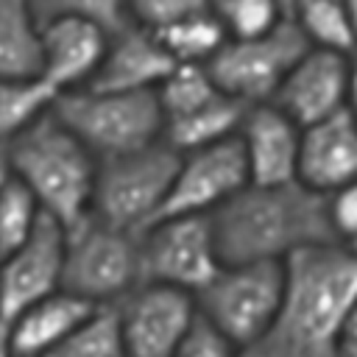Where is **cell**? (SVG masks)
<instances>
[{"label":"cell","mask_w":357,"mask_h":357,"mask_svg":"<svg viewBox=\"0 0 357 357\" xmlns=\"http://www.w3.org/2000/svg\"><path fill=\"white\" fill-rule=\"evenodd\" d=\"M0 151H3V148H0Z\"/></svg>","instance_id":"8d00e7d4"},{"label":"cell","mask_w":357,"mask_h":357,"mask_svg":"<svg viewBox=\"0 0 357 357\" xmlns=\"http://www.w3.org/2000/svg\"><path fill=\"white\" fill-rule=\"evenodd\" d=\"M296 181L324 198L357 181V123L346 109L301 128Z\"/></svg>","instance_id":"9a60e30c"},{"label":"cell","mask_w":357,"mask_h":357,"mask_svg":"<svg viewBox=\"0 0 357 357\" xmlns=\"http://www.w3.org/2000/svg\"><path fill=\"white\" fill-rule=\"evenodd\" d=\"M335 357H357V310L349 315L343 324L337 343H335Z\"/></svg>","instance_id":"1f68e13d"},{"label":"cell","mask_w":357,"mask_h":357,"mask_svg":"<svg viewBox=\"0 0 357 357\" xmlns=\"http://www.w3.org/2000/svg\"><path fill=\"white\" fill-rule=\"evenodd\" d=\"M346 84L349 53L307 47V53L284 75L271 103L298 128H307L346 109Z\"/></svg>","instance_id":"4fadbf2b"},{"label":"cell","mask_w":357,"mask_h":357,"mask_svg":"<svg viewBox=\"0 0 357 357\" xmlns=\"http://www.w3.org/2000/svg\"><path fill=\"white\" fill-rule=\"evenodd\" d=\"M139 284V234L112 229L95 218L67 234L61 268L64 293L92 307H114Z\"/></svg>","instance_id":"52a82bcc"},{"label":"cell","mask_w":357,"mask_h":357,"mask_svg":"<svg viewBox=\"0 0 357 357\" xmlns=\"http://www.w3.org/2000/svg\"><path fill=\"white\" fill-rule=\"evenodd\" d=\"M307 39L290 20H282L271 33L257 39H226V45L206 61L215 86L243 103H271L293 64L307 53Z\"/></svg>","instance_id":"ba28073f"},{"label":"cell","mask_w":357,"mask_h":357,"mask_svg":"<svg viewBox=\"0 0 357 357\" xmlns=\"http://www.w3.org/2000/svg\"><path fill=\"white\" fill-rule=\"evenodd\" d=\"M176 357H237V349L229 346L212 326H206L201 318H195L184 346Z\"/></svg>","instance_id":"4dcf8cb0"},{"label":"cell","mask_w":357,"mask_h":357,"mask_svg":"<svg viewBox=\"0 0 357 357\" xmlns=\"http://www.w3.org/2000/svg\"><path fill=\"white\" fill-rule=\"evenodd\" d=\"M114 310L123 357H176L198 318L192 296L162 284H139Z\"/></svg>","instance_id":"8fae6325"},{"label":"cell","mask_w":357,"mask_h":357,"mask_svg":"<svg viewBox=\"0 0 357 357\" xmlns=\"http://www.w3.org/2000/svg\"><path fill=\"white\" fill-rule=\"evenodd\" d=\"M206 8H209V0H126L128 22L151 33Z\"/></svg>","instance_id":"f1b7e54d"},{"label":"cell","mask_w":357,"mask_h":357,"mask_svg":"<svg viewBox=\"0 0 357 357\" xmlns=\"http://www.w3.org/2000/svg\"><path fill=\"white\" fill-rule=\"evenodd\" d=\"M176 61L159 45V39L137 25H126L109 36L100 67L84 89L92 92H156Z\"/></svg>","instance_id":"e0dca14e"},{"label":"cell","mask_w":357,"mask_h":357,"mask_svg":"<svg viewBox=\"0 0 357 357\" xmlns=\"http://www.w3.org/2000/svg\"><path fill=\"white\" fill-rule=\"evenodd\" d=\"M220 95L223 92L215 86L206 64H176L167 73V78L156 86V100L165 120L184 117Z\"/></svg>","instance_id":"cb8c5ba5"},{"label":"cell","mask_w":357,"mask_h":357,"mask_svg":"<svg viewBox=\"0 0 357 357\" xmlns=\"http://www.w3.org/2000/svg\"><path fill=\"white\" fill-rule=\"evenodd\" d=\"M47 357H123L117 310L95 307Z\"/></svg>","instance_id":"d4e9b609"},{"label":"cell","mask_w":357,"mask_h":357,"mask_svg":"<svg viewBox=\"0 0 357 357\" xmlns=\"http://www.w3.org/2000/svg\"><path fill=\"white\" fill-rule=\"evenodd\" d=\"M142 284L198 296L223 268L209 218H165L139 234Z\"/></svg>","instance_id":"9c48e42d"},{"label":"cell","mask_w":357,"mask_h":357,"mask_svg":"<svg viewBox=\"0 0 357 357\" xmlns=\"http://www.w3.org/2000/svg\"><path fill=\"white\" fill-rule=\"evenodd\" d=\"M153 36L176 64H206L226 45V33L209 8L173 22Z\"/></svg>","instance_id":"7402d4cb"},{"label":"cell","mask_w":357,"mask_h":357,"mask_svg":"<svg viewBox=\"0 0 357 357\" xmlns=\"http://www.w3.org/2000/svg\"><path fill=\"white\" fill-rule=\"evenodd\" d=\"M28 8L39 25L50 20H81L98 25L109 36L131 25L126 14V0H28Z\"/></svg>","instance_id":"4316f807"},{"label":"cell","mask_w":357,"mask_h":357,"mask_svg":"<svg viewBox=\"0 0 357 357\" xmlns=\"http://www.w3.org/2000/svg\"><path fill=\"white\" fill-rule=\"evenodd\" d=\"M284 298V262L223 265L195 296L198 318L240 351L259 343Z\"/></svg>","instance_id":"5b68a950"},{"label":"cell","mask_w":357,"mask_h":357,"mask_svg":"<svg viewBox=\"0 0 357 357\" xmlns=\"http://www.w3.org/2000/svg\"><path fill=\"white\" fill-rule=\"evenodd\" d=\"M343 6H346V14H349V22H351V31L357 36V0H343Z\"/></svg>","instance_id":"e575fe53"},{"label":"cell","mask_w":357,"mask_h":357,"mask_svg":"<svg viewBox=\"0 0 357 357\" xmlns=\"http://www.w3.org/2000/svg\"><path fill=\"white\" fill-rule=\"evenodd\" d=\"M326 215L337 243H351L357 237V181L326 195Z\"/></svg>","instance_id":"f546056e"},{"label":"cell","mask_w":357,"mask_h":357,"mask_svg":"<svg viewBox=\"0 0 357 357\" xmlns=\"http://www.w3.org/2000/svg\"><path fill=\"white\" fill-rule=\"evenodd\" d=\"M50 112L98 162L162 142L165 117L156 92L75 89L59 95Z\"/></svg>","instance_id":"277c9868"},{"label":"cell","mask_w":357,"mask_h":357,"mask_svg":"<svg viewBox=\"0 0 357 357\" xmlns=\"http://www.w3.org/2000/svg\"><path fill=\"white\" fill-rule=\"evenodd\" d=\"M287 20L298 28L310 47L335 53H351L357 47L343 0H296Z\"/></svg>","instance_id":"44dd1931"},{"label":"cell","mask_w":357,"mask_h":357,"mask_svg":"<svg viewBox=\"0 0 357 357\" xmlns=\"http://www.w3.org/2000/svg\"><path fill=\"white\" fill-rule=\"evenodd\" d=\"M243 187H248V173H245V159L237 137L192 153H181L173 184L167 190V198L156 220L209 218Z\"/></svg>","instance_id":"30bf717a"},{"label":"cell","mask_w":357,"mask_h":357,"mask_svg":"<svg viewBox=\"0 0 357 357\" xmlns=\"http://www.w3.org/2000/svg\"><path fill=\"white\" fill-rule=\"evenodd\" d=\"M42 45L39 22L33 20L28 0H0V78L25 81L39 78Z\"/></svg>","instance_id":"ffe728a7"},{"label":"cell","mask_w":357,"mask_h":357,"mask_svg":"<svg viewBox=\"0 0 357 357\" xmlns=\"http://www.w3.org/2000/svg\"><path fill=\"white\" fill-rule=\"evenodd\" d=\"M95 307L59 290L6 324L14 357H47Z\"/></svg>","instance_id":"ac0fdd59"},{"label":"cell","mask_w":357,"mask_h":357,"mask_svg":"<svg viewBox=\"0 0 357 357\" xmlns=\"http://www.w3.org/2000/svg\"><path fill=\"white\" fill-rule=\"evenodd\" d=\"M39 45H42L39 78L56 95H64L84 89L92 81L106 53L109 33L81 20H50L39 25Z\"/></svg>","instance_id":"2e32d148"},{"label":"cell","mask_w":357,"mask_h":357,"mask_svg":"<svg viewBox=\"0 0 357 357\" xmlns=\"http://www.w3.org/2000/svg\"><path fill=\"white\" fill-rule=\"evenodd\" d=\"M223 265L284 262L293 254L337 243L326 215V198L298 181L279 187H243L209 215Z\"/></svg>","instance_id":"7a4b0ae2"},{"label":"cell","mask_w":357,"mask_h":357,"mask_svg":"<svg viewBox=\"0 0 357 357\" xmlns=\"http://www.w3.org/2000/svg\"><path fill=\"white\" fill-rule=\"evenodd\" d=\"M209 11L220 22L226 39H257L284 20L276 0H209Z\"/></svg>","instance_id":"83f0119b"},{"label":"cell","mask_w":357,"mask_h":357,"mask_svg":"<svg viewBox=\"0 0 357 357\" xmlns=\"http://www.w3.org/2000/svg\"><path fill=\"white\" fill-rule=\"evenodd\" d=\"M276 3H279L282 14H284V20H287V17H290V11H293V3H296V0H276Z\"/></svg>","instance_id":"d590c367"},{"label":"cell","mask_w":357,"mask_h":357,"mask_svg":"<svg viewBox=\"0 0 357 357\" xmlns=\"http://www.w3.org/2000/svg\"><path fill=\"white\" fill-rule=\"evenodd\" d=\"M357 310V251L324 243L284 259V298L268 335L237 357H335Z\"/></svg>","instance_id":"6da1fadb"},{"label":"cell","mask_w":357,"mask_h":357,"mask_svg":"<svg viewBox=\"0 0 357 357\" xmlns=\"http://www.w3.org/2000/svg\"><path fill=\"white\" fill-rule=\"evenodd\" d=\"M64 229L39 218L31 237L0 259V321L8 324L31 304L61 290V268H64Z\"/></svg>","instance_id":"7c38bea8"},{"label":"cell","mask_w":357,"mask_h":357,"mask_svg":"<svg viewBox=\"0 0 357 357\" xmlns=\"http://www.w3.org/2000/svg\"><path fill=\"white\" fill-rule=\"evenodd\" d=\"M6 170L33 195L39 212L64 234L92 215L98 159L47 112L3 148Z\"/></svg>","instance_id":"3957f363"},{"label":"cell","mask_w":357,"mask_h":357,"mask_svg":"<svg viewBox=\"0 0 357 357\" xmlns=\"http://www.w3.org/2000/svg\"><path fill=\"white\" fill-rule=\"evenodd\" d=\"M176 167L178 153L165 142L98 162L89 218L120 231L142 234L156 220Z\"/></svg>","instance_id":"8992f818"},{"label":"cell","mask_w":357,"mask_h":357,"mask_svg":"<svg viewBox=\"0 0 357 357\" xmlns=\"http://www.w3.org/2000/svg\"><path fill=\"white\" fill-rule=\"evenodd\" d=\"M248 184L279 187L296 181L301 128L273 103L248 106L237 131Z\"/></svg>","instance_id":"5bb4252c"},{"label":"cell","mask_w":357,"mask_h":357,"mask_svg":"<svg viewBox=\"0 0 357 357\" xmlns=\"http://www.w3.org/2000/svg\"><path fill=\"white\" fill-rule=\"evenodd\" d=\"M245 109L248 106L220 95L212 103H206V106H201V109H195V112H190L184 117L165 120L162 142L167 148H173L178 156L201 151V148H209V145H218L223 139L237 137Z\"/></svg>","instance_id":"d6986e66"},{"label":"cell","mask_w":357,"mask_h":357,"mask_svg":"<svg viewBox=\"0 0 357 357\" xmlns=\"http://www.w3.org/2000/svg\"><path fill=\"white\" fill-rule=\"evenodd\" d=\"M6 165V162H3ZM42 212L33 195L8 173L0 176V259L17 251L36 229Z\"/></svg>","instance_id":"484cf974"},{"label":"cell","mask_w":357,"mask_h":357,"mask_svg":"<svg viewBox=\"0 0 357 357\" xmlns=\"http://www.w3.org/2000/svg\"><path fill=\"white\" fill-rule=\"evenodd\" d=\"M346 112L357 123V47L349 53V84H346Z\"/></svg>","instance_id":"d6a6232c"},{"label":"cell","mask_w":357,"mask_h":357,"mask_svg":"<svg viewBox=\"0 0 357 357\" xmlns=\"http://www.w3.org/2000/svg\"><path fill=\"white\" fill-rule=\"evenodd\" d=\"M0 357H14L11 343H8V332H6V324L3 321H0Z\"/></svg>","instance_id":"836d02e7"},{"label":"cell","mask_w":357,"mask_h":357,"mask_svg":"<svg viewBox=\"0 0 357 357\" xmlns=\"http://www.w3.org/2000/svg\"><path fill=\"white\" fill-rule=\"evenodd\" d=\"M56 98L59 95L42 78H0V148H6L14 137L28 131L39 117H45L53 109Z\"/></svg>","instance_id":"603a6c76"}]
</instances>
